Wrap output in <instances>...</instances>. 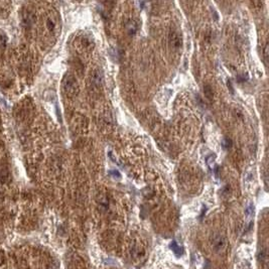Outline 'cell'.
Here are the masks:
<instances>
[{"label": "cell", "mask_w": 269, "mask_h": 269, "mask_svg": "<svg viewBox=\"0 0 269 269\" xmlns=\"http://www.w3.org/2000/svg\"><path fill=\"white\" fill-rule=\"evenodd\" d=\"M63 91L65 92L66 95L68 96H74L78 93L79 90V85L76 80V78L73 75H66L63 79L62 83Z\"/></svg>", "instance_id": "obj_1"}, {"label": "cell", "mask_w": 269, "mask_h": 269, "mask_svg": "<svg viewBox=\"0 0 269 269\" xmlns=\"http://www.w3.org/2000/svg\"><path fill=\"white\" fill-rule=\"evenodd\" d=\"M227 247V239L223 235L216 234L212 238V248L216 253H221Z\"/></svg>", "instance_id": "obj_2"}, {"label": "cell", "mask_w": 269, "mask_h": 269, "mask_svg": "<svg viewBox=\"0 0 269 269\" xmlns=\"http://www.w3.org/2000/svg\"><path fill=\"white\" fill-rule=\"evenodd\" d=\"M168 43L172 50H178L182 45V35L178 33V31L172 30L169 32L168 35Z\"/></svg>", "instance_id": "obj_3"}, {"label": "cell", "mask_w": 269, "mask_h": 269, "mask_svg": "<svg viewBox=\"0 0 269 269\" xmlns=\"http://www.w3.org/2000/svg\"><path fill=\"white\" fill-rule=\"evenodd\" d=\"M45 25H46V28H48V30L50 31V32H55L56 29H57V26H58V23H57V20H56L55 16L53 15L48 16V17L46 18Z\"/></svg>", "instance_id": "obj_4"}, {"label": "cell", "mask_w": 269, "mask_h": 269, "mask_svg": "<svg viewBox=\"0 0 269 269\" xmlns=\"http://www.w3.org/2000/svg\"><path fill=\"white\" fill-rule=\"evenodd\" d=\"M169 248L172 249V251L175 254V255L177 256V257H180V256H182V251H183V250H182V248H180V246H178V244H177L175 241L170 242Z\"/></svg>", "instance_id": "obj_5"}, {"label": "cell", "mask_w": 269, "mask_h": 269, "mask_svg": "<svg viewBox=\"0 0 269 269\" xmlns=\"http://www.w3.org/2000/svg\"><path fill=\"white\" fill-rule=\"evenodd\" d=\"M127 29H128V32L130 33V35H134V33H135L138 29L137 22L134 21V20L130 21V22L128 23V25H127Z\"/></svg>", "instance_id": "obj_6"}, {"label": "cell", "mask_w": 269, "mask_h": 269, "mask_svg": "<svg viewBox=\"0 0 269 269\" xmlns=\"http://www.w3.org/2000/svg\"><path fill=\"white\" fill-rule=\"evenodd\" d=\"M258 260L260 261V262L264 263L266 260H267V250L266 249H263V250L259 251L258 253Z\"/></svg>", "instance_id": "obj_7"}, {"label": "cell", "mask_w": 269, "mask_h": 269, "mask_svg": "<svg viewBox=\"0 0 269 269\" xmlns=\"http://www.w3.org/2000/svg\"><path fill=\"white\" fill-rule=\"evenodd\" d=\"M253 214H254V207L252 206V205H250V206H248L246 209V215H247V217L250 218L253 216Z\"/></svg>", "instance_id": "obj_8"}, {"label": "cell", "mask_w": 269, "mask_h": 269, "mask_svg": "<svg viewBox=\"0 0 269 269\" xmlns=\"http://www.w3.org/2000/svg\"><path fill=\"white\" fill-rule=\"evenodd\" d=\"M224 146L225 147H230V146H231V141H230L229 139H225Z\"/></svg>", "instance_id": "obj_9"}, {"label": "cell", "mask_w": 269, "mask_h": 269, "mask_svg": "<svg viewBox=\"0 0 269 269\" xmlns=\"http://www.w3.org/2000/svg\"><path fill=\"white\" fill-rule=\"evenodd\" d=\"M48 269H58V265L57 263L56 264H52V266H50V268Z\"/></svg>", "instance_id": "obj_10"}]
</instances>
